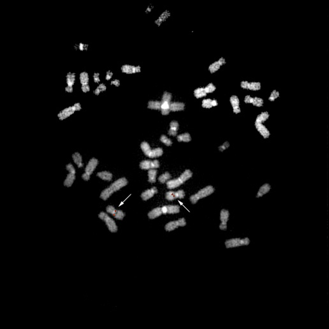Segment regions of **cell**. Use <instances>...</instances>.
Here are the masks:
<instances>
[{
	"mask_svg": "<svg viewBox=\"0 0 329 329\" xmlns=\"http://www.w3.org/2000/svg\"><path fill=\"white\" fill-rule=\"evenodd\" d=\"M128 184V181L125 177H122L117 179L108 188L105 189L100 194V198L103 200H107L112 195V194L119 190Z\"/></svg>",
	"mask_w": 329,
	"mask_h": 329,
	"instance_id": "cell-1",
	"label": "cell"
},
{
	"mask_svg": "<svg viewBox=\"0 0 329 329\" xmlns=\"http://www.w3.org/2000/svg\"><path fill=\"white\" fill-rule=\"evenodd\" d=\"M192 176H193L192 172L190 170L187 169L181 174L180 177H179L178 178L176 179H174L173 180H169L168 181L166 182V186H167V188L169 189L176 188L177 187L182 185L186 181H188L189 179H190Z\"/></svg>",
	"mask_w": 329,
	"mask_h": 329,
	"instance_id": "cell-2",
	"label": "cell"
},
{
	"mask_svg": "<svg viewBox=\"0 0 329 329\" xmlns=\"http://www.w3.org/2000/svg\"><path fill=\"white\" fill-rule=\"evenodd\" d=\"M214 190L215 189L213 186H206L205 188L200 189L197 193L191 196L189 200L193 204H195L199 200H200L202 198H204L206 197H208L211 194H213L214 192Z\"/></svg>",
	"mask_w": 329,
	"mask_h": 329,
	"instance_id": "cell-3",
	"label": "cell"
},
{
	"mask_svg": "<svg viewBox=\"0 0 329 329\" xmlns=\"http://www.w3.org/2000/svg\"><path fill=\"white\" fill-rule=\"evenodd\" d=\"M250 243V240L248 237L245 238H234L226 240L225 244L226 248H234L242 246H248Z\"/></svg>",
	"mask_w": 329,
	"mask_h": 329,
	"instance_id": "cell-4",
	"label": "cell"
},
{
	"mask_svg": "<svg viewBox=\"0 0 329 329\" xmlns=\"http://www.w3.org/2000/svg\"><path fill=\"white\" fill-rule=\"evenodd\" d=\"M98 217L102 219L103 221H105L106 223V225L108 227L109 231H111L112 233H116L117 231V226L116 224V222L114 221V219L110 217L107 214L104 212H101L99 214Z\"/></svg>",
	"mask_w": 329,
	"mask_h": 329,
	"instance_id": "cell-5",
	"label": "cell"
},
{
	"mask_svg": "<svg viewBox=\"0 0 329 329\" xmlns=\"http://www.w3.org/2000/svg\"><path fill=\"white\" fill-rule=\"evenodd\" d=\"M241 87L243 89L257 91L262 89V84L260 82H248L247 80H242L241 82Z\"/></svg>",
	"mask_w": 329,
	"mask_h": 329,
	"instance_id": "cell-6",
	"label": "cell"
},
{
	"mask_svg": "<svg viewBox=\"0 0 329 329\" xmlns=\"http://www.w3.org/2000/svg\"><path fill=\"white\" fill-rule=\"evenodd\" d=\"M186 225V222L184 218L178 219L177 221H174L168 223L165 225V228L166 231H171L174 230L176 229L179 226H185Z\"/></svg>",
	"mask_w": 329,
	"mask_h": 329,
	"instance_id": "cell-7",
	"label": "cell"
},
{
	"mask_svg": "<svg viewBox=\"0 0 329 329\" xmlns=\"http://www.w3.org/2000/svg\"><path fill=\"white\" fill-rule=\"evenodd\" d=\"M246 103H251L253 105L257 107H262L264 104V101L260 97H251L250 95H246L244 100Z\"/></svg>",
	"mask_w": 329,
	"mask_h": 329,
	"instance_id": "cell-8",
	"label": "cell"
},
{
	"mask_svg": "<svg viewBox=\"0 0 329 329\" xmlns=\"http://www.w3.org/2000/svg\"><path fill=\"white\" fill-rule=\"evenodd\" d=\"M230 213L228 210L222 209L220 213V220L221 221L219 225V229L221 230H226L227 229V222L228 221Z\"/></svg>",
	"mask_w": 329,
	"mask_h": 329,
	"instance_id": "cell-9",
	"label": "cell"
},
{
	"mask_svg": "<svg viewBox=\"0 0 329 329\" xmlns=\"http://www.w3.org/2000/svg\"><path fill=\"white\" fill-rule=\"evenodd\" d=\"M230 101L231 105V107H232L234 113L235 114H238L241 113V110L240 107V100H239V97L236 95L231 96L230 98Z\"/></svg>",
	"mask_w": 329,
	"mask_h": 329,
	"instance_id": "cell-10",
	"label": "cell"
},
{
	"mask_svg": "<svg viewBox=\"0 0 329 329\" xmlns=\"http://www.w3.org/2000/svg\"><path fill=\"white\" fill-rule=\"evenodd\" d=\"M255 127L256 129H257V130L265 139H268L270 137V133L269 130L263 123H255Z\"/></svg>",
	"mask_w": 329,
	"mask_h": 329,
	"instance_id": "cell-11",
	"label": "cell"
},
{
	"mask_svg": "<svg viewBox=\"0 0 329 329\" xmlns=\"http://www.w3.org/2000/svg\"><path fill=\"white\" fill-rule=\"evenodd\" d=\"M98 164V160H96L95 158H92V159L89 160L87 165L86 166V169H85V173L89 176H91L93 174V171H94L95 168H96Z\"/></svg>",
	"mask_w": 329,
	"mask_h": 329,
	"instance_id": "cell-12",
	"label": "cell"
},
{
	"mask_svg": "<svg viewBox=\"0 0 329 329\" xmlns=\"http://www.w3.org/2000/svg\"><path fill=\"white\" fill-rule=\"evenodd\" d=\"M158 193V189L156 187H153L151 189L145 190L141 194V198H142V200L146 201L149 200V198H152L154 195Z\"/></svg>",
	"mask_w": 329,
	"mask_h": 329,
	"instance_id": "cell-13",
	"label": "cell"
},
{
	"mask_svg": "<svg viewBox=\"0 0 329 329\" xmlns=\"http://www.w3.org/2000/svg\"><path fill=\"white\" fill-rule=\"evenodd\" d=\"M75 112L74 110L72 108V107H69L65 109H64L63 111H61L58 115V117H59V119L60 120H63V119H67V117H70L71 115H72L73 114H74Z\"/></svg>",
	"mask_w": 329,
	"mask_h": 329,
	"instance_id": "cell-14",
	"label": "cell"
},
{
	"mask_svg": "<svg viewBox=\"0 0 329 329\" xmlns=\"http://www.w3.org/2000/svg\"><path fill=\"white\" fill-rule=\"evenodd\" d=\"M218 105V101L216 100H212L210 98L204 99L202 100V106L205 108H210L213 107H216Z\"/></svg>",
	"mask_w": 329,
	"mask_h": 329,
	"instance_id": "cell-15",
	"label": "cell"
},
{
	"mask_svg": "<svg viewBox=\"0 0 329 329\" xmlns=\"http://www.w3.org/2000/svg\"><path fill=\"white\" fill-rule=\"evenodd\" d=\"M185 108V104L182 102H172L170 104V111L177 112L184 111Z\"/></svg>",
	"mask_w": 329,
	"mask_h": 329,
	"instance_id": "cell-16",
	"label": "cell"
},
{
	"mask_svg": "<svg viewBox=\"0 0 329 329\" xmlns=\"http://www.w3.org/2000/svg\"><path fill=\"white\" fill-rule=\"evenodd\" d=\"M270 189H271V186L268 183L264 184L260 187V188L257 194V198H260L263 197L264 195L269 193L270 192Z\"/></svg>",
	"mask_w": 329,
	"mask_h": 329,
	"instance_id": "cell-17",
	"label": "cell"
},
{
	"mask_svg": "<svg viewBox=\"0 0 329 329\" xmlns=\"http://www.w3.org/2000/svg\"><path fill=\"white\" fill-rule=\"evenodd\" d=\"M121 71L123 73H125L127 74H135L136 72V67L130 65V64H124L121 68Z\"/></svg>",
	"mask_w": 329,
	"mask_h": 329,
	"instance_id": "cell-18",
	"label": "cell"
},
{
	"mask_svg": "<svg viewBox=\"0 0 329 329\" xmlns=\"http://www.w3.org/2000/svg\"><path fill=\"white\" fill-rule=\"evenodd\" d=\"M269 116L270 115L268 112H262V113L260 114L259 115L257 116L255 123H263L264 122H265L269 118Z\"/></svg>",
	"mask_w": 329,
	"mask_h": 329,
	"instance_id": "cell-19",
	"label": "cell"
},
{
	"mask_svg": "<svg viewBox=\"0 0 329 329\" xmlns=\"http://www.w3.org/2000/svg\"><path fill=\"white\" fill-rule=\"evenodd\" d=\"M163 213H162L161 208H156L149 213L148 217L149 219H153L160 216Z\"/></svg>",
	"mask_w": 329,
	"mask_h": 329,
	"instance_id": "cell-20",
	"label": "cell"
},
{
	"mask_svg": "<svg viewBox=\"0 0 329 329\" xmlns=\"http://www.w3.org/2000/svg\"><path fill=\"white\" fill-rule=\"evenodd\" d=\"M66 81L68 86L73 87L75 82V73L68 72L66 75Z\"/></svg>",
	"mask_w": 329,
	"mask_h": 329,
	"instance_id": "cell-21",
	"label": "cell"
},
{
	"mask_svg": "<svg viewBox=\"0 0 329 329\" xmlns=\"http://www.w3.org/2000/svg\"><path fill=\"white\" fill-rule=\"evenodd\" d=\"M193 94L194 96H195V98L197 99L203 98V97H205L207 95H208L205 91L204 87H198L195 89Z\"/></svg>",
	"mask_w": 329,
	"mask_h": 329,
	"instance_id": "cell-22",
	"label": "cell"
},
{
	"mask_svg": "<svg viewBox=\"0 0 329 329\" xmlns=\"http://www.w3.org/2000/svg\"><path fill=\"white\" fill-rule=\"evenodd\" d=\"M97 176L99 177L100 179L104 181H111L112 179V174L111 172H108L107 171H103L100 172L97 174Z\"/></svg>",
	"mask_w": 329,
	"mask_h": 329,
	"instance_id": "cell-23",
	"label": "cell"
},
{
	"mask_svg": "<svg viewBox=\"0 0 329 329\" xmlns=\"http://www.w3.org/2000/svg\"><path fill=\"white\" fill-rule=\"evenodd\" d=\"M221 67H222L221 64L218 61H215L213 63L210 64L208 68V70L210 74H213L218 72L219 69H220Z\"/></svg>",
	"mask_w": 329,
	"mask_h": 329,
	"instance_id": "cell-24",
	"label": "cell"
},
{
	"mask_svg": "<svg viewBox=\"0 0 329 329\" xmlns=\"http://www.w3.org/2000/svg\"><path fill=\"white\" fill-rule=\"evenodd\" d=\"M163 153V149H162L161 148H156V149H151V153H150L148 157H149L150 158L160 157V156H162Z\"/></svg>",
	"mask_w": 329,
	"mask_h": 329,
	"instance_id": "cell-25",
	"label": "cell"
},
{
	"mask_svg": "<svg viewBox=\"0 0 329 329\" xmlns=\"http://www.w3.org/2000/svg\"><path fill=\"white\" fill-rule=\"evenodd\" d=\"M75 179V174H71V173L68 174L65 181L64 182V185L66 187H71L73 183H74Z\"/></svg>",
	"mask_w": 329,
	"mask_h": 329,
	"instance_id": "cell-26",
	"label": "cell"
},
{
	"mask_svg": "<svg viewBox=\"0 0 329 329\" xmlns=\"http://www.w3.org/2000/svg\"><path fill=\"white\" fill-rule=\"evenodd\" d=\"M170 103L168 102H161V112L162 115L163 116H166V115H168L169 113L170 112Z\"/></svg>",
	"mask_w": 329,
	"mask_h": 329,
	"instance_id": "cell-27",
	"label": "cell"
},
{
	"mask_svg": "<svg viewBox=\"0 0 329 329\" xmlns=\"http://www.w3.org/2000/svg\"><path fill=\"white\" fill-rule=\"evenodd\" d=\"M79 80L81 85H87L89 83V75L86 72H82L79 75Z\"/></svg>",
	"mask_w": 329,
	"mask_h": 329,
	"instance_id": "cell-28",
	"label": "cell"
},
{
	"mask_svg": "<svg viewBox=\"0 0 329 329\" xmlns=\"http://www.w3.org/2000/svg\"><path fill=\"white\" fill-rule=\"evenodd\" d=\"M73 160H74L75 163L77 165L79 168H81L83 166V164L82 163V158L80 154L79 153H75L72 155Z\"/></svg>",
	"mask_w": 329,
	"mask_h": 329,
	"instance_id": "cell-29",
	"label": "cell"
},
{
	"mask_svg": "<svg viewBox=\"0 0 329 329\" xmlns=\"http://www.w3.org/2000/svg\"><path fill=\"white\" fill-rule=\"evenodd\" d=\"M178 142H189L192 140L190 134L189 133H184L181 135H178L177 137Z\"/></svg>",
	"mask_w": 329,
	"mask_h": 329,
	"instance_id": "cell-30",
	"label": "cell"
},
{
	"mask_svg": "<svg viewBox=\"0 0 329 329\" xmlns=\"http://www.w3.org/2000/svg\"><path fill=\"white\" fill-rule=\"evenodd\" d=\"M170 12L167 10H166L160 16V17L156 20V21H155V23L157 24L158 26H160L162 22H163L164 21H166V19H167L168 17H170Z\"/></svg>",
	"mask_w": 329,
	"mask_h": 329,
	"instance_id": "cell-31",
	"label": "cell"
},
{
	"mask_svg": "<svg viewBox=\"0 0 329 329\" xmlns=\"http://www.w3.org/2000/svg\"><path fill=\"white\" fill-rule=\"evenodd\" d=\"M161 102L159 101H149L148 102V108L149 109L161 110Z\"/></svg>",
	"mask_w": 329,
	"mask_h": 329,
	"instance_id": "cell-32",
	"label": "cell"
},
{
	"mask_svg": "<svg viewBox=\"0 0 329 329\" xmlns=\"http://www.w3.org/2000/svg\"><path fill=\"white\" fill-rule=\"evenodd\" d=\"M157 175V170L155 169H149L148 171V181L151 183H154L156 182V178Z\"/></svg>",
	"mask_w": 329,
	"mask_h": 329,
	"instance_id": "cell-33",
	"label": "cell"
},
{
	"mask_svg": "<svg viewBox=\"0 0 329 329\" xmlns=\"http://www.w3.org/2000/svg\"><path fill=\"white\" fill-rule=\"evenodd\" d=\"M140 148L145 155L147 156H149L150 153L151 151V147H150L149 144L147 142H142L140 144Z\"/></svg>",
	"mask_w": 329,
	"mask_h": 329,
	"instance_id": "cell-34",
	"label": "cell"
},
{
	"mask_svg": "<svg viewBox=\"0 0 329 329\" xmlns=\"http://www.w3.org/2000/svg\"><path fill=\"white\" fill-rule=\"evenodd\" d=\"M166 210H167V214H176L179 213L180 211V208L179 205H166Z\"/></svg>",
	"mask_w": 329,
	"mask_h": 329,
	"instance_id": "cell-35",
	"label": "cell"
},
{
	"mask_svg": "<svg viewBox=\"0 0 329 329\" xmlns=\"http://www.w3.org/2000/svg\"><path fill=\"white\" fill-rule=\"evenodd\" d=\"M171 175L168 172H166L165 174H163L162 175H161L159 178H158V180L161 182V183L163 184L165 182L167 181V180H170V179H171Z\"/></svg>",
	"mask_w": 329,
	"mask_h": 329,
	"instance_id": "cell-36",
	"label": "cell"
},
{
	"mask_svg": "<svg viewBox=\"0 0 329 329\" xmlns=\"http://www.w3.org/2000/svg\"><path fill=\"white\" fill-rule=\"evenodd\" d=\"M172 97V93L167 91H165L163 95V96H162L161 102H165V101H166V102L171 103L170 101H171Z\"/></svg>",
	"mask_w": 329,
	"mask_h": 329,
	"instance_id": "cell-37",
	"label": "cell"
},
{
	"mask_svg": "<svg viewBox=\"0 0 329 329\" xmlns=\"http://www.w3.org/2000/svg\"><path fill=\"white\" fill-rule=\"evenodd\" d=\"M151 162L150 160H144L140 163V168L142 170L151 169Z\"/></svg>",
	"mask_w": 329,
	"mask_h": 329,
	"instance_id": "cell-38",
	"label": "cell"
},
{
	"mask_svg": "<svg viewBox=\"0 0 329 329\" xmlns=\"http://www.w3.org/2000/svg\"><path fill=\"white\" fill-rule=\"evenodd\" d=\"M279 95H280L279 92L277 90H275V89H274V90H273V91L271 92L270 95L269 97V100L270 101H274L276 99L279 98Z\"/></svg>",
	"mask_w": 329,
	"mask_h": 329,
	"instance_id": "cell-39",
	"label": "cell"
},
{
	"mask_svg": "<svg viewBox=\"0 0 329 329\" xmlns=\"http://www.w3.org/2000/svg\"><path fill=\"white\" fill-rule=\"evenodd\" d=\"M165 198L166 200L169 201H172L174 200H175V199L177 198L176 195V192L170 191V192H166L165 195Z\"/></svg>",
	"mask_w": 329,
	"mask_h": 329,
	"instance_id": "cell-40",
	"label": "cell"
},
{
	"mask_svg": "<svg viewBox=\"0 0 329 329\" xmlns=\"http://www.w3.org/2000/svg\"><path fill=\"white\" fill-rule=\"evenodd\" d=\"M160 141L162 143L165 144L166 146H171L172 145V142L166 135H162L160 137Z\"/></svg>",
	"mask_w": 329,
	"mask_h": 329,
	"instance_id": "cell-41",
	"label": "cell"
},
{
	"mask_svg": "<svg viewBox=\"0 0 329 329\" xmlns=\"http://www.w3.org/2000/svg\"><path fill=\"white\" fill-rule=\"evenodd\" d=\"M106 90H107L106 86H105V85L103 84H100L98 87H97L94 91V93H95V95H99L100 92L105 91Z\"/></svg>",
	"mask_w": 329,
	"mask_h": 329,
	"instance_id": "cell-42",
	"label": "cell"
},
{
	"mask_svg": "<svg viewBox=\"0 0 329 329\" xmlns=\"http://www.w3.org/2000/svg\"><path fill=\"white\" fill-rule=\"evenodd\" d=\"M204 89L205 92L207 93V94H208V93H213L215 90H216V86H214L213 83H209V84L207 85V86L204 87Z\"/></svg>",
	"mask_w": 329,
	"mask_h": 329,
	"instance_id": "cell-43",
	"label": "cell"
},
{
	"mask_svg": "<svg viewBox=\"0 0 329 329\" xmlns=\"http://www.w3.org/2000/svg\"><path fill=\"white\" fill-rule=\"evenodd\" d=\"M114 218L117 219L122 220V219H123L124 218V217L125 216V214L122 210H116L114 215Z\"/></svg>",
	"mask_w": 329,
	"mask_h": 329,
	"instance_id": "cell-44",
	"label": "cell"
},
{
	"mask_svg": "<svg viewBox=\"0 0 329 329\" xmlns=\"http://www.w3.org/2000/svg\"><path fill=\"white\" fill-rule=\"evenodd\" d=\"M170 127L171 129H173L174 131H178L179 128V123L176 121H172L171 123H170Z\"/></svg>",
	"mask_w": 329,
	"mask_h": 329,
	"instance_id": "cell-45",
	"label": "cell"
},
{
	"mask_svg": "<svg viewBox=\"0 0 329 329\" xmlns=\"http://www.w3.org/2000/svg\"><path fill=\"white\" fill-rule=\"evenodd\" d=\"M229 147H230V144H229L228 142H225L223 143L221 145L219 146L218 149H219V151L223 152V151H224L225 150H226V149H228Z\"/></svg>",
	"mask_w": 329,
	"mask_h": 329,
	"instance_id": "cell-46",
	"label": "cell"
},
{
	"mask_svg": "<svg viewBox=\"0 0 329 329\" xmlns=\"http://www.w3.org/2000/svg\"><path fill=\"white\" fill-rule=\"evenodd\" d=\"M176 195L177 198L182 199L185 197V192H184V190H178L176 192Z\"/></svg>",
	"mask_w": 329,
	"mask_h": 329,
	"instance_id": "cell-47",
	"label": "cell"
},
{
	"mask_svg": "<svg viewBox=\"0 0 329 329\" xmlns=\"http://www.w3.org/2000/svg\"><path fill=\"white\" fill-rule=\"evenodd\" d=\"M160 167V163L158 160H153L151 162V169H155Z\"/></svg>",
	"mask_w": 329,
	"mask_h": 329,
	"instance_id": "cell-48",
	"label": "cell"
},
{
	"mask_svg": "<svg viewBox=\"0 0 329 329\" xmlns=\"http://www.w3.org/2000/svg\"><path fill=\"white\" fill-rule=\"evenodd\" d=\"M106 210H107V213H108L109 214H111L113 215V216H114V214H115V213H116V209L114 208L113 206H112V205H108V206H107V208H106Z\"/></svg>",
	"mask_w": 329,
	"mask_h": 329,
	"instance_id": "cell-49",
	"label": "cell"
},
{
	"mask_svg": "<svg viewBox=\"0 0 329 329\" xmlns=\"http://www.w3.org/2000/svg\"><path fill=\"white\" fill-rule=\"evenodd\" d=\"M66 168H67V170L69 172H70V173L75 174V168L74 167V166H73L71 163L68 164V165L66 166Z\"/></svg>",
	"mask_w": 329,
	"mask_h": 329,
	"instance_id": "cell-50",
	"label": "cell"
},
{
	"mask_svg": "<svg viewBox=\"0 0 329 329\" xmlns=\"http://www.w3.org/2000/svg\"><path fill=\"white\" fill-rule=\"evenodd\" d=\"M87 47H88V45L87 44H84L82 43H80L78 45V48L80 51H83L84 50H87Z\"/></svg>",
	"mask_w": 329,
	"mask_h": 329,
	"instance_id": "cell-51",
	"label": "cell"
},
{
	"mask_svg": "<svg viewBox=\"0 0 329 329\" xmlns=\"http://www.w3.org/2000/svg\"><path fill=\"white\" fill-rule=\"evenodd\" d=\"M93 80H94V82L95 83H99L100 82L99 73H95V74H93Z\"/></svg>",
	"mask_w": 329,
	"mask_h": 329,
	"instance_id": "cell-52",
	"label": "cell"
},
{
	"mask_svg": "<svg viewBox=\"0 0 329 329\" xmlns=\"http://www.w3.org/2000/svg\"><path fill=\"white\" fill-rule=\"evenodd\" d=\"M81 89L84 93H87L90 91V86H89V84L87 85H82L81 86Z\"/></svg>",
	"mask_w": 329,
	"mask_h": 329,
	"instance_id": "cell-53",
	"label": "cell"
},
{
	"mask_svg": "<svg viewBox=\"0 0 329 329\" xmlns=\"http://www.w3.org/2000/svg\"><path fill=\"white\" fill-rule=\"evenodd\" d=\"M72 108L74 110V112L75 111H79L81 110V105L79 103H75L74 105L72 106Z\"/></svg>",
	"mask_w": 329,
	"mask_h": 329,
	"instance_id": "cell-54",
	"label": "cell"
},
{
	"mask_svg": "<svg viewBox=\"0 0 329 329\" xmlns=\"http://www.w3.org/2000/svg\"><path fill=\"white\" fill-rule=\"evenodd\" d=\"M111 84V85H114V86H116V87H119L120 86V80H118V79L114 80L112 81Z\"/></svg>",
	"mask_w": 329,
	"mask_h": 329,
	"instance_id": "cell-55",
	"label": "cell"
},
{
	"mask_svg": "<svg viewBox=\"0 0 329 329\" xmlns=\"http://www.w3.org/2000/svg\"><path fill=\"white\" fill-rule=\"evenodd\" d=\"M112 76H113V73L111 71H108L106 74V80H108L110 79H111Z\"/></svg>",
	"mask_w": 329,
	"mask_h": 329,
	"instance_id": "cell-56",
	"label": "cell"
},
{
	"mask_svg": "<svg viewBox=\"0 0 329 329\" xmlns=\"http://www.w3.org/2000/svg\"><path fill=\"white\" fill-rule=\"evenodd\" d=\"M82 178L83 179L84 181H87L89 180V179H90V176H89V175H87V174H86V173H84V174H82Z\"/></svg>",
	"mask_w": 329,
	"mask_h": 329,
	"instance_id": "cell-57",
	"label": "cell"
},
{
	"mask_svg": "<svg viewBox=\"0 0 329 329\" xmlns=\"http://www.w3.org/2000/svg\"><path fill=\"white\" fill-rule=\"evenodd\" d=\"M177 134V131H174L173 129H170L169 131H168V135H172V136H176Z\"/></svg>",
	"mask_w": 329,
	"mask_h": 329,
	"instance_id": "cell-58",
	"label": "cell"
},
{
	"mask_svg": "<svg viewBox=\"0 0 329 329\" xmlns=\"http://www.w3.org/2000/svg\"><path fill=\"white\" fill-rule=\"evenodd\" d=\"M65 91L67 93H71L73 91V87H70V86H67L65 87Z\"/></svg>",
	"mask_w": 329,
	"mask_h": 329,
	"instance_id": "cell-59",
	"label": "cell"
},
{
	"mask_svg": "<svg viewBox=\"0 0 329 329\" xmlns=\"http://www.w3.org/2000/svg\"><path fill=\"white\" fill-rule=\"evenodd\" d=\"M161 210H162V213L163 214H167V210H166V205L162 207L161 208Z\"/></svg>",
	"mask_w": 329,
	"mask_h": 329,
	"instance_id": "cell-60",
	"label": "cell"
},
{
	"mask_svg": "<svg viewBox=\"0 0 329 329\" xmlns=\"http://www.w3.org/2000/svg\"><path fill=\"white\" fill-rule=\"evenodd\" d=\"M153 7L149 6V7H148L147 10H145V12H146V13H148V12H151V10L153 9Z\"/></svg>",
	"mask_w": 329,
	"mask_h": 329,
	"instance_id": "cell-61",
	"label": "cell"
},
{
	"mask_svg": "<svg viewBox=\"0 0 329 329\" xmlns=\"http://www.w3.org/2000/svg\"><path fill=\"white\" fill-rule=\"evenodd\" d=\"M140 72H141V67L140 66L136 67V72L137 73H140Z\"/></svg>",
	"mask_w": 329,
	"mask_h": 329,
	"instance_id": "cell-62",
	"label": "cell"
},
{
	"mask_svg": "<svg viewBox=\"0 0 329 329\" xmlns=\"http://www.w3.org/2000/svg\"><path fill=\"white\" fill-rule=\"evenodd\" d=\"M179 204H181V205H183V204H182V202H180V201H179Z\"/></svg>",
	"mask_w": 329,
	"mask_h": 329,
	"instance_id": "cell-63",
	"label": "cell"
}]
</instances>
